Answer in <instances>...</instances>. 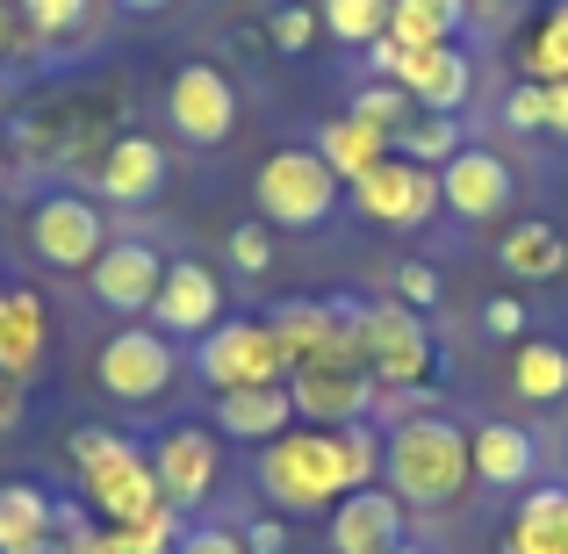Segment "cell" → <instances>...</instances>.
I'll use <instances>...</instances> for the list:
<instances>
[{"label": "cell", "mask_w": 568, "mask_h": 554, "mask_svg": "<svg viewBox=\"0 0 568 554\" xmlns=\"http://www.w3.org/2000/svg\"><path fill=\"white\" fill-rule=\"evenodd\" d=\"M382 475V432L375 417L361 425H295L266 440L260 454V490L274 512H332L346 490H367Z\"/></svg>", "instance_id": "6da1fadb"}, {"label": "cell", "mask_w": 568, "mask_h": 554, "mask_svg": "<svg viewBox=\"0 0 568 554\" xmlns=\"http://www.w3.org/2000/svg\"><path fill=\"white\" fill-rule=\"evenodd\" d=\"M382 469L388 490L403 497V512H446L460 504V490L475 483V461H468V432L454 417H403L382 446Z\"/></svg>", "instance_id": "7a4b0ae2"}, {"label": "cell", "mask_w": 568, "mask_h": 554, "mask_svg": "<svg viewBox=\"0 0 568 554\" xmlns=\"http://www.w3.org/2000/svg\"><path fill=\"white\" fill-rule=\"evenodd\" d=\"M72 475L87 490V512H101V526H130V518H152L159 504V475H152V446L123 440L109 425H80L65 440Z\"/></svg>", "instance_id": "3957f363"}, {"label": "cell", "mask_w": 568, "mask_h": 554, "mask_svg": "<svg viewBox=\"0 0 568 554\" xmlns=\"http://www.w3.org/2000/svg\"><path fill=\"white\" fill-rule=\"evenodd\" d=\"M338 194H346V181L317 159V144H310V152L288 144V152L260 159V173H252L260 223H274V231H317V223L338 209Z\"/></svg>", "instance_id": "277c9868"}, {"label": "cell", "mask_w": 568, "mask_h": 554, "mask_svg": "<svg viewBox=\"0 0 568 554\" xmlns=\"http://www.w3.org/2000/svg\"><path fill=\"white\" fill-rule=\"evenodd\" d=\"M194 374L209 389H260V382H288V353H281L266 318H223L209 339H194Z\"/></svg>", "instance_id": "5b68a950"}, {"label": "cell", "mask_w": 568, "mask_h": 554, "mask_svg": "<svg viewBox=\"0 0 568 554\" xmlns=\"http://www.w3.org/2000/svg\"><path fill=\"white\" fill-rule=\"evenodd\" d=\"M173 374H181V353H173V339L152 332V324H123V332H109L101 353H94V382L109 389L115 403H159L173 389Z\"/></svg>", "instance_id": "8992f818"}, {"label": "cell", "mask_w": 568, "mask_h": 554, "mask_svg": "<svg viewBox=\"0 0 568 554\" xmlns=\"http://www.w3.org/2000/svg\"><path fill=\"white\" fill-rule=\"evenodd\" d=\"M166 130L194 152H209V144H223L237 130V87L223 66H209V58H187L181 72L166 80Z\"/></svg>", "instance_id": "52a82bcc"}, {"label": "cell", "mask_w": 568, "mask_h": 554, "mask_svg": "<svg viewBox=\"0 0 568 554\" xmlns=\"http://www.w3.org/2000/svg\"><path fill=\"white\" fill-rule=\"evenodd\" d=\"M101 245H109V223H101V209L87 194L65 188V194H43L29 209V252L43 266H58V274H87L101 260Z\"/></svg>", "instance_id": "ba28073f"}, {"label": "cell", "mask_w": 568, "mask_h": 554, "mask_svg": "<svg viewBox=\"0 0 568 554\" xmlns=\"http://www.w3.org/2000/svg\"><path fill=\"white\" fill-rule=\"evenodd\" d=\"M367 367H375L382 389H403V382H432L439 374V361H432V324L425 310L410 303H367Z\"/></svg>", "instance_id": "9c48e42d"}, {"label": "cell", "mask_w": 568, "mask_h": 554, "mask_svg": "<svg viewBox=\"0 0 568 554\" xmlns=\"http://www.w3.org/2000/svg\"><path fill=\"white\" fill-rule=\"evenodd\" d=\"M159 281H166V260H159V245H144V238H109L101 260L87 266V295H94L109 318H130V324L152 318Z\"/></svg>", "instance_id": "30bf717a"}, {"label": "cell", "mask_w": 568, "mask_h": 554, "mask_svg": "<svg viewBox=\"0 0 568 554\" xmlns=\"http://www.w3.org/2000/svg\"><path fill=\"white\" fill-rule=\"evenodd\" d=\"M353 209H361L367 223H388V231H417V223H432V209H439V173L432 167H410V159L388 152L375 173H361V181L346 188Z\"/></svg>", "instance_id": "8fae6325"}, {"label": "cell", "mask_w": 568, "mask_h": 554, "mask_svg": "<svg viewBox=\"0 0 568 554\" xmlns=\"http://www.w3.org/2000/svg\"><path fill=\"white\" fill-rule=\"evenodd\" d=\"M288 396H295V417H310V425H361V417H375V367H332V361H310V367H288Z\"/></svg>", "instance_id": "7c38bea8"}, {"label": "cell", "mask_w": 568, "mask_h": 554, "mask_svg": "<svg viewBox=\"0 0 568 554\" xmlns=\"http://www.w3.org/2000/svg\"><path fill=\"white\" fill-rule=\"evenodd\" d=\"M152 475H159V497L173 504V512H202L209 497H216V475H223V454H216V432L202 425H173L166 440L152 446Z\"/></svg>", "instance_id": "4fadbf2b"}, {"label": "cell", "mask_w": 568, "mask_h": 554, "mask_svg": "<svg viewBox=\"0 0 568 554\" xmlns=\"http://www.w3.org/2000/svg\"><path fill=\"white\" fill-rule=\"evenodd\" d=\"M388 80H396L425 115H460L468 94H475V58L460 51V43H425V51H403V43H396Z\"/></svg>", "instance_id": "5bb4252c"}, {"label": "cell", "mask_w": 568, "mask_h": 554, "mask_svg": "<svg viewBox=\"0 0 568 554\" xmlns=\"http://www.w3.org/2000/svg\"><path fill=\"white\" fill-rule=\"evenodd\" d=\"M216 324H223V281L202 260H166V281H159V303H152V332L209 339Z\"/></svg>", "instance_id": "9a60e30c"}, {"label": "cell", "mask_w": 568, "mask_h": 554, "mask_svg": "<svg viewBox=\"0 0 568 554\" xmlns=\"http://www.w3.org/2000/svg\"><path fill=\"white\" fill-rule=\"evenodd\" d=\"M518 194V173L504 167L497 152H483V144H468L460 159H446L439 167V202L454 209L460 223H489V216H504V202Z\"/></svg>", "instance_id": "2e32d148"}, {"label": "cell", "mask_w": 568, "mask_h": 554, "mask_svg": "<svg viewBox=\"0 0 568 554\" xmlns=\"http://www.w3.org/2000/svg\"><path fill=\"white\" fill-rule=\"evenodd\" d=\"M403 547V497L382 483L346 490L332 504V554H396Z\"/></svg>", "instance_id": "e0dca14e"}, {"label": "cell", "mask_w": 568, "mask_h": 554, "mask_svg": "<svg viewBox=\"0 0 568 554\" xmlns=\"http://www.w3.org/2000/svg\"><path fill=\"white\" fill-rule=\"evenodd\" d=\"M166 144L159 138H144V130H123V138H109L101 144V159H94V188L109 194V202H152L159 188H166Z\"/></svg>", "instance_id": "ac0fdd59"}, {"label": "cell", "mask_w": 568, "mask_h": 554, "mask_svg": "<svg viewBox=\"0 0 568 554\" xmlns=\"http://www.w3.org/2000/svg\"><path fill=\"white\" fill-rule=\"evenodd\" d=\"M51 361V310L37 289H0V374L37 382Z\"/></svg>", "instance_id": "d6986e66"}, {"label": "cell", "mask_w": 568, "mask_h": 554, "mask_svg": "<svg viewBox=\"0 0 568 554\" xmlns=\"http://www.w3.org/2000/svg\"><path fill=\"white\" fill-rule=\"evenodd\" d=\"M468 461H475V483H489V490H526L532 469H540V446H532L526 425L489 417V425L468 432Z\"/></svg>", "instance_id": "ffe728a7"}, {"label": "cell", "mask_w": 568, "mask_h": 554, "mask_svg": "<svg viewBox=\"0 0 568 554\" xmlns=\"http://www.w3.org/2000/svg\"><path fill=\"white\" fill-rule=\"evenodd\" d=\"M216 432H223V440H252V446L295 432V396H288V382L223 389V396H216Z\"/></svg>", "instance_id": "44dd1931"}, {"label": "cell", "mask_w": 568, "mask_h": 554, "mask_svg": "<svg viewBox=\"0 0 568 554\" xmlns=\"http://www.w3.org/2000/svg\"><path fill=\"white\" fill-rule=\"evenodd\" d=\"M58 541V497L43 483H0V554H43Z\"/></svg>", "instance_id": "7402d4cb"}, {"label": "cell", "mask_w": 568, "mask_h": 554, "mask_svg": "<svg viewBox=\"0 0 568 554\" xmlns=\"http://www.w3.org/2000/svg\"><path fill=\"white\" fill-rule=\"evenodd\" d=\"M388 152H396V138H388V130H375V123H361L353 109H346V115H332V123L317 130V159H324V167H332L346 188L361 181V173H375Z\"/></svg>", "instance_id": "603a6c76"}, {"label": "cell", "mask_w": 568, "mask_h": 554, "mask_svg": "<svg viewBox=\"0 0 568 554\" xmlns=\"http://www.w3.org/2000/svg\"><path fill=\"white\" fill-rule=\"evenodd\" d=\"M497 260H504V274H518V281H555L561 266H568V238L547 216H526V223L504 231Z\"/></svg>", "instance_id": "cb8c5ba5"}, {"label": "cell", "mask_w": 568, "mask_h": 554, "mask_svg": "<svg viewBox=\"0 0 568 554\" xmlns=\"http://www.w3.org/2000/svg\"><path fill=\"white\" fill-rule=\"evenodd\" d=\"M504 554H568V490H532L504 533Z\"/></svg>", "instance_id": "d4e9b609"}, {"label": "cell", "mask_w": 568, "mask_h": 554, "mask_svg": "<svg viewBox=\"0 0 568 554\" xmlns=\"http://www.w3.org/2000/svg\"><path fill=\"white\" fill-rule=\"evenodd\" d=\"M468 22V0H388V37L403 51H425V43H454Z\"/></svg>", "instance_id": "484cf974"}, {"label": "cell", "mask_w": 568, "mask_h": 554, "mask_svg": "<svg viewBox=\"0 0 568 554\" xmlns=\"http://www.w3.org/2000/svg\"><path fill=\"white\" fill-rule=\"evenodd\" d=\"M511 389L526 403H561L568 396V346H561V339H518Z\"/></svg>", "instance_id": "4316f807"}, {"label": "cell", "mask_w": 568, "mask_h": 554, "mask_svg": "<svg viewBox=\"0 0 568 554\" xmlns=\"http://www.w3.org/2000/svg\"><path fill=\"white\" fill-rule=\"evenodd\" d=\"M468 152V130H460V115H417V123L396 130V159H410V167H432L439 173L446 159Z\"/></svg>", "instance_id": "83f0119b"}, {"label": "cell", "mask_w": 568, "mask_h": 554, "mask_svg": "<svg viewBox=\"0 0 568 554\" xmlns=\"http://www.w3.org/2000/svg\"><path fill=\"white\" fill-rule=\"evenodd\" d=\"M317 22L332 29L338 43H375V37H388V0H317Z\"/></svg>", "instance_id": "f1b7e54d"}, {"label": "cell", "mask_w": 568, "mask_h": 554, "mask_svg": "<svg viewBox=\"0 0 568 554\" xmlns=\"http://www.w3.org/2000/svg\"><path fill=\"white\" fill-rule=\"evenodd\" d=\"M14 14H22L43 43H72V37L94 29V0H14Z\"/></svg>", "instance_id": "f546056e"}, {"label": "cell", "mask_w": 568, "mask_h": 554, "mask_svg": "<svg viewBox=\"0 0 568 554\" xmlns=\"http://www.w3.org/2000/svg\"><path fill=\"white\" fill-rule=\"evenodd\" d=\"M518 66H526V80H540V87H555V80H568V37L555 22H532L526 29V43H518Z\"/></svg>", "instance_id": "4dcf8cb0"}, {"label": "cell", "mask_w": 568, "mask_h": 554, "mask_svg": "<svg viewBox=\"0 0 568 554\" xmlns=\"http://www.w3.org/2000/svg\"><path fill=\"white\" fill-rule=\"evenodd\" d=\"M115 541H123V554H173V547H181V512H173V504H159L152 518L115 526Z\"/></svg>", "instance_id": "1f68e13d"}, {"label": "cell", "mask_w": 568, "mask_h": 554, "mask_svg": "<svg viewBox=\"0 0 568 554\" xmlns=\"http://www.w3.org/2000/svg\"><path fill=\"white\" fill-rule=\"evenodd\" d=\"M317 8H310V0H281L274 14H266V43H274V51H310V43H317Z\"/></svg>", "instance_id": "d6a6232c"}, {"label": "cell", "mask_w": 568, "mask_h": 554, "mask_svg": "<svg viewBox=\"0 0 568 554\" xmlns=\"http://www.w3.org/2000/svg\"><path fill=\"white\" fill-rule=\"evenodd\" d=\"M353 115H361V123H375V130H388V138H396V130L410 123V94H403L396 80H375V87H361V94H353Z\"/></svg>", "instance_id": "836d02e7"}, {"label": "cell", "mask_w": 568, "mask_h": 554, "mask_svg": "<svg viewBox=\"0 0 568 554\" xmlns=\"http://www.w3.org/2000/svg\"><path fill=\"white\" fill-rule=\"evenodd\" d=\"M223 245H231L237 274H266V266H274V223H231Z\"/></svg>", "instance_id": "e575fe53"}, {"label": "cell", "mask_w": 568, "mask_h": 554, "mask_svg": "<svg viewBox=\"0 0 568 554\" xmlns=\"http://www.w3.org/2000/svg\"><path fill=\"white\" fill-rule=\"evenodd\" d=\"M504 123H511V130H547V87L518 80L511 94H504Z\"/></svg>", "instance_id": "d590c367"}, {"label": "cell", "mask_w": 568, "mask_h": 554, "mask_svg": "<svg viewBox=\"0 0 568 554\" xmlns=\"http://www.w3.org/2000/svg\"><path fill=\"white\" fill-rule=\"evenodd\" d=\"M396 303H410V310L439 303V266H425V260H403V266H396Z\"/></svg>", "instance_id": "8d00e7d4"}, {"label": "cell", "mask_w": 568, "mask_h": 554, "mask_svg": "<svg viewBox=\"0 0 568 554\" xmlns=\"http://www.w3.org/2000/svg\"><path fill=\"white\" fill-rule=\"evenodd\" d=\"M173 554H245V533H231V526H194L181 533V547Z\"/></svg>", "instance_id": "74e56055"}, {"label": "cell", "mask_w": 568, "mask_h": 554, "mask_svg": "<svg viewBox=\"0 0 568 554\" xmlns=\"http://www.w3.org/2000/svg\"><path fill=\"white\" fill-rule=\"evenodd\" d=\"M425 403H432V382H403V389H382V396H375V417H396V425H403V417L425 411Z\"/></svg>", "instance_id": "f35d334b"}, {"label": "cell", "mask_w": 568, "mask_h": 554, "mask_svg": "<svg viewBox=\"0 0 568 554\" xmlns=\"http://www.w3.org/2000/svg\"><path fill=\"white\" fill-rule=\"evenodd\" d=\"M483 332H489V339H518V332H526V303H511V295H489V303H483Z\"/></svg>", "instance_id": "ab89813d"}, {"label": "cell", "mask_w": 568, "mask_h": 554, "mask_svg": "<svg viewBox=\"0 0 568 554\" xmlns=\"http://www.w3.org/2000/svg\"><path fill=\"white\" fill-rule=\"evenodd\" d=\"M29 411V382H14V374H0V440H8L14 425H22Z\"/></svg>", "instance_id": "60d3db41"}, {"label": "cell", "mask_w": 568, "mask_h": 554, "mask_svg": "<svg viewBox=\"0 0 568 554\" xmlns=\"http://www.w3.org/2000/svg\"><path fill=\"white\" fill-rule=\"evenodd\" d=\"M65 554H123V541H115V526H87V533H72V541H58Z\"/></svg>", "instance_id": "b9f144b4"}, {"label": "cell", "mask_w": 568, "mask_h": 554, "mask_svg": "<svg viewBox=\"0 0 568 554\" xmlns=\"http://www.w3.org/2000/svg\"><path fill=\"white\" fill-rule=\"evenodd\" d=\"M281 541H288L281 518H252V526H245V554H281Z\"/></svg>", "instance_id": "7bdbcfd3"}, {"label": "cell", "mask_w": 568, "mask_h": 554, "mask_svg": "<svg viewBox=\"0 0 568 554\" xmlns=\"http://www.w3.org/2000/svg\"><path fill=\"white\" fill-rule=\"evenodd\" d=\"M547 138H568V80L547 87Z\"/></svg>", "instance_id": "ee69618b"}, {"label": "cell", "mask_w": 568, "mask_h": 554, "mask_svg": "<svg viewBox=\"0 0 568 554\" xmlns=\"http://www.w3.org/2000/svg\"><path fill=\"white\" fill-rule=\"evenodd\" d=\"M8 58H14V8L0 0V66H8Z\"/></svg>", "instance_id": "f6af8a7d"}, {"label": "cell", "mask_w": 568, "mask_h": 554, "mask_svg": "<svg viewBox=\"0 0 568 554\" xmlns=\"http://www.w3.org/2000/svg\"><path fill=\"white\" fill-rule=\"evenodd\" d=\"M115 8H130V14H166L173 0H115Z\"/></svg>", "instance_id": "bcb514c9"}, {"label": "cell", "mask_w": 568, "mask_h": 554, "mask_svg": "<svg viewBox=\"0 0 568 554\" xmlns=\"http://www.w3.org/2000/svg\"><path fill=\"white\" fill-rule=\"evenodd\" d=\"M547 22H555L561 37H568V0H555V8H547Z\"/></svg>", "instance_id": "7dc6e473"}, {"label": "cell", "mask_w": 568, "mask_h": 554, "mask_svg": "<svg viewBox=\"0 0 568 554\" xmlns=\"http://www.w3.org/2000/svg\"><path fill=\"white\" fill-rule=\"evenodd\" d=\"M0 181H8V138H0Z\"/></svg>", "instance_id": "c3c4849f"}, {"label": "cell", "mask_w": 568, "mask_h": 554, "mask_svg": "<svg viewBox=\"0 0 568 554\" xmlns=\"http://www.w3.org/2000/svg\"><path fill=\"white\" fill-rule=\"evenodd\" d=\"M43 554H65V547H58V541H51V547H43Z\"/></svg>", "instance_id": "681fc988"}, {"label": "cell", "mask_w": 568, "mask_h": 554, "mask_svg": "<svg viewBox=\"0 0 568 554\" xmlns=\"http://www.w3.org/2000/svg\"><path fill=\"white\" fill-rule=\"evenodd\" d=\"M396 554H417V547H396Z\"/></svg>", "instance_id": "f907efd6"}]
</instances>
